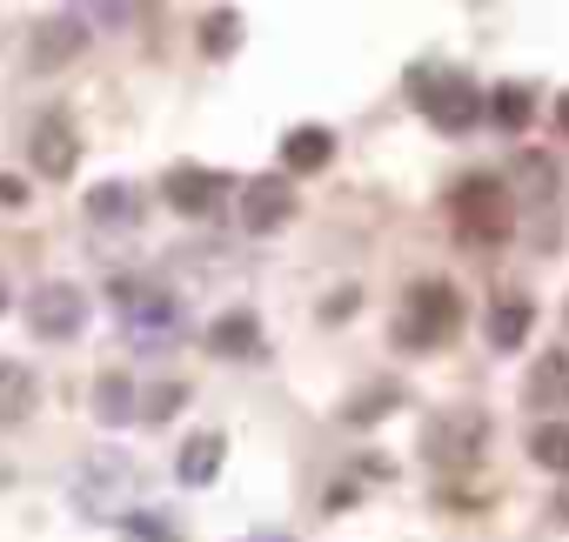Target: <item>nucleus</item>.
<instances>
[{
    "label": "nucleus",
    "mask_w": 569,
    "mask_h": 542,
    "mask_svg": "<svg viewBox=\"0 0 569 542\" xmlns=\"http://www.w3.org/2000/svg\"><path fill=\"white\" fill-rule=\"evenodd\" d=\"M121 529H128L134 542H174V529H168V522H154L148 509H141V515H121Z\"/></svg>",
    "instance_id": "a878e982"
},
{
    "label": "nucleus",
    "mask_w": 569,
    "mask_h": 542,
    "mask_svg": "<svg viewBox=\"0 0 569 542\" xmlns=\"http://www.w3.org/2000/svg\"><path fill=\"white\" fill-rule=\"evenodd\" d=\"M28 201V181H14V174H0V208H21Z\"/></svg>",
    "instance_id": "bb28decb"
},
{
    "label": "nucleus",
    "mask_w": 569,
    "mask_h": 542,
    "mask_svg": "<svg viewBox=\"0 0 569 542\" xmlns=\"http://www.w3.org/2000/svg\"><path fill=\"white\" fill-rule=\"evenodd\" d=\"M549 515H556V522H569V489H562V495L549 502Z\"/></svg>",
    "instance_id": "cd10ccee"
},
{
    "label": "nucleus",
    "mask_w": 569,
    "mask_h": 542,
    "mask_svg": "<svg viewBox=\"0 0 569 542\" xmlns=\"http://www.w3.org/2000/svg\"><path fill=\"white\" fill-rule=\"evenodd\" d=\"M549 188H556V168H549L542 154H522V161H516V194L542 208V201H549Z\"/></svg>",
    "instance_id": "4be33fe9"
},
{
    "label": "nucleus",
    "mask_w": 569,
    "mask_h": 542,
    "mask_svg": "<svg viewBox=\"0 0 569 542\" xmlns=\"http://www.w3.org/2000/svg\"><path fill=\"white\" fill-rule=\"evenodd\" d=\"M94 415H101L108 429H128V422L141 415V395H134V382H128V375H101V382H94Z\"/></svg>",
    "instance_id": "f3484780"
},
{
    "label": "nucleus",
    "mask_w": 569,
    "mask_h": 542,
    "mask_svg": "<svg viewBox=\"0 0 569 542\" xmlns=\"http://www.w3.org/2000/svg\"><path fill=\"white\" fill-rule=\"evenodd\" d=\"M0 309H8V289H0Z\"/></svg>",
    "instance_id": "7c9ffc66"
},
{
    "label": "nucleus",
    "mask_w": 569,
    "mask_h": 542,
    "mask_svg": "<svg viewBox=\"0 0 569 542\" xmlns=\"http://www.w3.org/2000/svg\"><path fill=\"white\" fill-rule=\"evenodd\" d=\"M502 228H509V188H496L489 174H469L456 188V234L489 248V241H502Z\"/></svg>",
    "instance_id": "7ed1b4c3"
},
{
    "label": "nucleus",
    "mask_w": 569,
    "mask_h": 542,
    "mask_svg": "<svg viewBox=\"0 0 569 542\" xmlns=\"http://www.w3.org/2000/svg\"><path fill=\"white\" fill-rule=\"evenodd\" d=\"M141 402H148V409H141L148 422H168V415H174L188 395H181V382H161V389H154V395H141Z\"/></svg>",
    "instance_id": "393cba45"
},
{
    "label": "nucleus",
    "mask_w": 569,
    "mask_h": 542,
    "mask_svg": "<svg viewBox=\"0 0 569 542\" xmlns=\"http://www.w3.org/2000/svg\"><path fill=\"white\" fill-rule=\"evenodd\" d=\"M88 214H94V221H121V214H134V194H128V181H101V188L88 194Z\"/></svg>",
    "instance_id": "5701e85b"
},
{
    "label": "nucleus",
    "mask_w": 569,
    "mask_h": 542,
    "mask_svg": "<svg viewBox=\"0 0 569 542\" xmlns=\"http://www.w3.org/2000/svg\"><path fill=\"white\" fill-rule=\"evenodd\" d=\"M556 128H562V134H569V94H562V101H556Z\"/></svg>",
    "instance_id": "c85d7f7f"
},
{
    "label": "nucleus",
    "mask_w": 569,
    "mask_h": 542,
    "mask_svg": "<svg viewBox=\"0 0 569 542\" xmlns=\"http://www.w3.org/2000/svg\"><path fill=\"white\" fill-rule=\"evenodd\" d=\"M128 489H134V469H128L121 455H101V462H94V469H81V482H74V495H81L94 515L128 509Z\"/></svg>",
    "instance_id": "1a4fd4ad"
},
{
    "label": "nucleus",
    "mask_w": 569,
    "mask_h": 542,
    "mask_svg": "<svg viewBox=\"0 0 569 542\" xmlns=\"http://www.w3.org/2000/svg\"><path fill=\"white\" fill-rule=\"evenodd\" d=\"M529 402H536V409H562V402H569V355H562V349H549V355L536 362Z\"/></svg>",
    "instance_id": "a211bd4d"
},
{
    "label": "nucleus",
    "mask_w": 569,
    "mask_h": 542,
    "mask_svg": "<svg viewBox=\"0 0 569 542\" xmlns=\"http://www.w3.org/2000/svg\"><path fill=\"white\" fill-rule=\"evenodd\" d=\"M81 48H88V14H48V21L34 28V41H28V61H34V74H54V68H68Z\"/></svg>",
    "instance_id": "0eeeda50"
},
{
    "label": "nucleus",
    "mask_w": 569,
    "mask_h": 542,
    "mask_svg": "<svg viewBox=\"0 0 569 542\" xmlns=\"http://www.w3.org/2000/svg\"><path fill=\"white\" fill-rule=\"evenodd\" d=\"M201 41H208V54H234V41H241V21H234V8H214V14L201 21Z\"/></svg>",
    "instance_id": "b1692460"
},
{
    "label": "nucleus",
    "mask_w": 569,
    "mask_h": 542,
    "mask_svg": "<svg viewBox=\"0 0 569 542\" xmlns=\"http://www.w3.org/2000/svg\"><path fill=\"white\" fill-rule=\"evenodd\" d=\"M248 542H281V535H248Z\"/></svg>",
    "instance_id": "c756f323"
},
{
    "label": "nucleus",
    "mask_w": 569,
    "mask_h": 542,
    "mask_svg": "<svg viewBox=\"0 0 569 542\" xmlns=\"http://www.w3.org/2000/svg\"><path fill=\"white\" fill-rule=\"evenodd\" d=\"M489 114H496L509 134H522V128H529V114H536V101H529V88H516V81H509V88H496Z\"/></svg>",
    "instance_id": "412c9836"
},
{
    "label": "nucleus",
    "mask_w": 569,
    "mask_h": 542,
    "mask_svg": "<svg viewBox=\"0 0 569 542\" xmlns=\"http://www.w3.org/2000/svg\"><path fill=\"white\" fill-rule=\"evenodd\" d=\"M28 154H34V174L68 181L74 161H81V134H74V121H68V114H41L34 134H28Z\"/></svg>",
    "instance_id": "423d86ee"
},
{
    "label": "nucleus",
    "mask_w": 569,
    "mask_h": 542,
    "mask_svg": "<svg viewBox=\"0 0 569 542\" xmlns=\"http://www.w3.org/2000/svg\"><path fill=\"white\" fill-rule=\"evenodd\" d=\"M254 342H261L254 309H228V315H214V329H208V349H214V355H228V362L254 355Z\"/></svg>",
    "instance_id": "4468645a"
},
{
    "label": "nucleus",
    "mask_w": 569,
    "mask_h": 542,
    "mask_svg": "<svg viewBox=\"0 0 569 542\" xmlns=\"http://www.w3.org/2000/svg\"><path fill=\"white\" fill-rule=\"evenodd\" d=\"M529 455H536L542 469H556V475H569V422H542V429L529 435Z\"/></svg>",
    "instance_id": "aec40b11"
},
{
    "label": "nucleus",
    "mask_w": 569,
    "mask_h": 542,
    "mask_svg": "<svg viewBox=\"0 0 569 542\" xmlns=\"http://www.w3.org/2000/svg\"><path fill=\"white\" fill-rule=\"evenodd\" d=\"M34 402H41V382H34V369L28 362H0V422H28L34 415Z\"/></svg>",
    "instance_id": "ddd939ff"
},
{
    "label": "nucleus",
    "mask_w": 569,
    "mask_h": 542,
    "mask_svg": "<svg viewBox=\"0 0 569 542\" xmlns=\"http://www.w3.org/2000/svg\"><path fill=\"white\" fill-rule=\"evenodd\" d=\"M161 188H168V208H181V214H208V208L221 201V188H228V181H221L214 168L181 161V168H168V181H161Z\"/></svg>",
    "instance_id": "9d476101"
},
{
    "label": "nucleus",
    "mask_w": 569,
    "mask_h": 542,
    "mask_svg": "<svg viewBox=\"0 0 569 542\" xmlns=\"http://www.w3.org/2000/svg\"><path fill=\"white\" fill-rule=\"evenodd\" d=\"M416 101H422V114H429L442 134H469L476 114H482V94H476V81H462V74H416Z\"/></svg>",
    "instance_id": "20e7f679"
},
{
    "label": "nucleus",
    "mask_w": 569,
    "mask_h": 542,
    "mask_svg": "<svg viewBox=\"0 0 569 542\" xmlns=\"http://www.w3.org/2000/svg\"><path fill=\"white\" fill-rule=\"evenodd\" d=\"M396 402H402V389H396V382H369V389H362V395H356V402H349L342 415H349L356 429H369V422H382V415H389Z\"/></svg>",
    "instance_id": "6ab92c4d"
},
{
    "label": "nucleus",
    "mask_w": 569,
    "mask_h": 542,
    "mask_svg": "<svg viewBox=\"0 0 569 542\" xmlns=\"http://www.w3.org/2000/svg\"><path fill=\"white\" fill-rule=\"evenodd\" d=\"M289 214H296V188L281 181V174H261V181L241 188V228L248 234H274Z\"/></svg>",
    "instance_id": "6e6552de"
},
{
    "label": "nucleus",
    "mask_w": 569,
    "mask_h": 542,
    "mask_svg": "<svg viewBox=\"0 0 569 542\" xmlns=\"http://www.w3.org/2000/svg\"><path fill=\"white\" fill-rule=\"evenodd\" d=\"M329 154H336L329 128H296L289 141H281V168L289 174H316V168H329Z\"/></svg>",
    "instance_id": "2eb2a0df"
},
{
    "label": "nucleus",
    "mask_w": 569,
    "mask_h": 542,
    "mask_svg": "<svg viewBox=\"0 0 569 542\" xmlns=\"http://www.w3.org/2000/svg\"><path fill=\"white\" fill-rule=\"evenodd\" d=\"M456 322H462V295H456L449 282H422V289H409V309H402V342H409V349H436V342H449Z\"/></svg>",
    "instance_id": "f03ea898"
},
{
    "label": "nucleus",
    "mask_w": 569,
    "mask_h": 542,
    "mask_svg": "<svg viewBox=\"0 0 569 542\" xmlns=\"http://www.w3.org/2000/svg\"><path fill=\"white\" fill-rule=\"evenodd\" d=\"M529 329H536V309H529L522 295H509V302L489 309V349H522Z\"/></svg>",
    "instance_id": "dca6fc26"
},
{
    "label": "nucleus",
    "mask_w": 569,
    "mask_h": 542,
    "mask_svg": "<svg viewBox=\"0 0 569 542\" xmlns=\"http://www.w3.org/2000/svg\"><path fill=\"white\" fill-rule=\"evenodd\" d=\"M114 309H121V322H128V335L148 349V355H161L174 335H181V315H174V295L168 289H154V282H114Z\"/></svg>",
    "instance_id": "f257e3e1"
},
{
    "label": "nucleus",
    "mask_w": 569,
    "mask_h": 542,
    "mask_svg": "<svg viewBox=\"0 0 569 542\" xmlns=\"http://www.w3.org/2000/svg\"><path fill=\"white\" fill-rule=\"evenodd\" d=\"M422 449L436 462H469L482 449V415H442V422H429V442Z\"/></svg>",
    "instance_id": "9b49d317"
},
{
    "label": "nucleus",
    "mask_w": 569,
    "mask_h": 542,
    "mask_svg": "<svg viewBox=\"0 0 569 542\" xmlns=\"http://www.w3.org/2000/svg\"><path fill=\"white\" fill-rule=\"evenodd\" d=\"M81 322H88V295H81L74 282H48V289H34V302H28V329H34L41 342H68V335H81Z\"/></svg>",
    "instance_id": "39448f33"
},
{
    "label": "nucleus",
    "mask_w": 569,
    "mask_h": 542,
    "mask_svg": "<svg viewBox=\"0 0 569 542\" xmlns=\"http://www.w3.org/2000/svg\"><path fill=\"white\" fill-rule=\"evenodd\" d=\"M221 449H228V442H221L214 429H194V435L181 442V462H174V475H181L188 489H208V482L221 475Z\"/></svg>",
    "instance_id": "f8f14e48"
}]
</instances>
